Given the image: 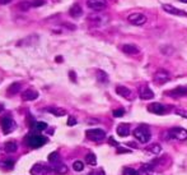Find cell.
I'll return each mask as SVG.
<instances>
[{
    "mask_svg": "<svg viewBox=\"0 0 187 175\" xmlns=\"http://www.w3.org/2000/svg\"><path fill=\"white\" fill-rule=\"evenodd\" d=\"M132 134H134V137H135V139H137L140 143H148L152 138V134H150V132H149V129L146 127H144V125L137 127L135 130H134Z\"/></svg>",
    "mask_w": 187,
    "mask_h": 175,
    "instance_id": "cell-1",
    "label": "cell"
},
{
    "mask_svg": "<svg viewBox=\"0 0 187 175\" xmlns=\"http://www.w3.org/2000/svg\"><path fill=\"white\" fill-rule=\"evenodd\" d=\"M47 142V138L44 135H40V134H32L27 138V145L32 148H40L42 147L45 143Z\"/></svg>",
    "mask_w": 187,
    "mask_h": 175,
    "instance_id": "cell-2",
    "label": "cell"
},
{
    "mask_svg": "<svg viewBox=\"0 0 187 175\" xmlns=\"http://www.w3.org/2000/svg\"><path fill=\"white\" fill-rule=\"evenodd\" d=\"M87 134V138L90 141H94V142H98V141H102L106 137V132L103 129H89L85 132Z\"/></svg>",
    "mask_w": 187,
    "mask_h": 175,
    "instance_id": "cell-3",
    "label": "cell"
},
{
    "mask_svg": "<svg viewBox=\"0 0 187 175\" xmlns=\"http://www.w3.org/2000/svg\"><path fill=\"white\" fill-rule=\"evenodd\" d=\"M0 125H2V129H3V132L5 134L13 132V130L15 129V122L9 116L2 118V120H0Z\"/></svg>",
    "mask_w": 187,
    "mask_h": 175,
    "instance_id": "cell-4",
    "label": "cell"
},
{
    "mask_svg": "<svg viewBox=\"0 0 187 175\" xmlns=\"http://www.w3.org/2000/svg\"><path fill=\"white\" fill-rule=\"evenodd\" d=\"M169 138L178 139V141H186L187 139V130L183 128H172L168 132Z\"/></svg>",
    "mask_w": 187,
    "mask_h": 175,
    "instance_id": "cell-5",
    "label": "cell"
},
{
    "mask_svg": "<svg viewBox=\"0 0 187 175\" xmlns=\"http://www.w3.org/2000/svg\"><path fill=\"white\" fill-rule=\"evenodd\" d=\"M127 21L130 22L131 24H135V26H143L146 23L148 18L145 17L144 14L141 13H131L129 17H127Z\"/></svg>",
    "mask_w": 187,
    "mask_h": 175,
    "instance_id": "cell-6",
    "label": "cell"
},
{
    "mask_svg": "<svg viewBox=\"0 0 187 175\" xmlns=\"http://www.w3.org/2000/svg\"><path fill=\"white\" fill-rule=\"evenodd\" d=\"M167 110H168V107L159 102H152L148 106V111L152 114H155V115H163V114L167 113Z\"/></svg>",
    "mask_w": 187,
    "mask_h": 175,
    "instance_id": "cell-7",
    "label": "cell"
},
{
    "mask_svg": "<svg viewBox=\"0 0 187 175\" xmlns=\"http://www.w3.org/2000/svg\"><path fill=\"white\" fill-rule=\"evenodd\" d=\"M52 170L51 167L44 165V164H36V165L32 166L31 169V174L32 175H46Z\"/></svg>",
    "mask_w": 187,
    "mask_h": 175,
    "instance_id": "cell-8",
    "label": "cell"
},
{
    "mask_svg": "<svg viewBox=\"0 0 187 175\" xmlns=\"http://www.w3.org/2000/svg\"><path fill=\"white\" fill-rule=\"evenodd\" d=\"M169 79H170V75L167 70H164V69H159L158 72L154 74V81H155L158 84L165 83V82H168Z\"/></svg>",
    "mask_w": 187,
    "mask_h": 175,
    "instance_id": "cell-9",
    "label": "cell"
},
{
    "mask_svg": "<svg viewBox=\"0 0 187 175\" xmlns=\"http://www.w3.org/2000/svg\"><path fill=\"white\" fill-rule=\"evenodd\" d=\"M162 8H163L164 12H167V13H169V14L178 15V17H187V13H186V12H183V10H181V9H178V8L172 7L170 4H163Z\"/></svg>",
    "mask_w": 187,
    "mask_h": 175,
    "instance_id": "cell-10",
    "label": "cell"
},
{
    "mask_svg": "<svg viewBox=\"0 0 187 175\" xmlns=\"http://www.w3.org/2000/svg\"><path fill=\"white\" fill-rule=\"evenodd\" d=\"M87 7L92 10H102L107 7L106 0H88Z\"/></svg>",
    "mask_w": 187,
    "mask_h": 175,
    "instance_id": "cell-11",
    "label": "cell"
},
{
    "mask_svg": "<svg viewBox=\"0 0 187 175\" xmlns=\"http://www.w3.org/2000/svg\"><path fill=\"white\" fill-rule=\"evenodd\" d=\"M139 96H140L141 100H152L154 97V94L148 86H143L139 90Z\"/></svg>",
    "mask_w": 187,
    "mask_h": 175,
    "instance_id": "cell-12",
    "label": "cell"
},
{
    "mask_svg": "<svg viewBox=\"0 0 187 175\" xmlns=\"http://www.w3.org/2000/svg\"><path fill=\"white\" fill-rule=\"evenodd\" d=\"M52 170L55 171L56 174H59V175H65V174H68V171H69V169H68V166L65 165V164H62V162H60V161H57V162H53L52 164Z\"/></svg>",
    "mask_w": 187,
    "mask_h": 175,
    "instance_id": "cell-13",
    "label": "cell"
},
{
    "mask_svg": "<svg viewBox=\"0 0 187 175\" xmlns=\"http://www.w3.org/2000/svg\"><path fill=\"white\" fill-rule=\"evenodd\" d=\"M122 51L127 55H136V54L140 52V49L136 45H131V43H126V45L122 46Z\"/></svg>",
    "mask_w": 187,
    "mask_h": 175,
    "instance_id": "cell-14",
    "label": "cell"
},
{
    "mask_svg": "<svg viewBox=\"0 0 187 175\" xmlns=\"http://www.w3.org/2000/svg\"><path fill=\"white\" fill-rule=\"evenodd\" d=\"M38 97V92H36L33 90H27L22 94V100L24 101H33Z\"/></svg>",
    "mask_w": 187,
    "mask_h": 175,
    "instance_id": "cell-15",
    "label": "cell"
},
{
    "mask_svg": "<svg viewBox=\"0 0 187 175\" xmlns=\"http://www.w3.org/2000/svg\"><path fill=\"white\" fill-rule=\"evenodd\" d=\"M167 95H168V96H172V97L185 96V95H187V87H177V88L169 91Z\"/></svg>",
    "mask_w": 187,
    "mask_h": 175,
    "instance_id": "cell-16",
    "label": "cell"
},
{
    "mask_svg": "<svg viewBox=\"0 0 187 175\" xmlns=\"http://www.w3.org/2000/svg\"><path fill=\"white\" fill-rule=\"evenodd\" d=\"M153 173H154V165H152V164H144L139 169V174L140 175H153Z\"/></svg>",
    "mask_w": 187,
    "mask_h": 175,
    "instance_id": "cell-17",
    "label": "cell"
},
{
    "mask_svg": "<svg viewBox=\"0 0 187 175\" xmlns=\"http://www.w3.org/2000/svg\"><path fill=\"white\" fill-rule=\"evenodd\" d=\"M116 92L119 94L121 97H125V98H131V96H132V92H131V90H129L127 87H125V86H119L116 88Z\"/></svg>",
    "mask_w": 187,
    "mask_h": 175,
    "instance_id": "cell-18",
    "label": "cell"
},
{
    "mask_svg": "<svg viewBox=\"0 0 187 175\" xmlns=\"http://www.w3.org/2000/svg\"><path fill=\"white\" fill-rule=\"evenodd\" d=\"M116 132H117V134H119L120 137H127V135L130 134V127H129V124H120L119 127H117Z\"/></svg>",
    "mask_w": 187,
    "mask_h": 175,
    "instance_id": "cell-19",
    "label": "cell"
},
{
    "mask_svg": "<svg viewBox=\"0 0 187 175\" xmlns=\"http://www.w3.org/2000/svg\"><path fill=\"white\" fill-rule=\"evenodd\" d=\"M82 13H83V10H82V7H80L79 4H74L73 7L70 8V10H69V14H70L73 18L80 17V15H82Z\"/></svg>",
    "mask_w": 187,
    "mask_h": 175,
    "instance_id": "cell-20",
    "label": "cell"
},
{
    "mask_svg": "<svg viewBox=\"0 0 187 175\" xmlns=\"http://www.w3.org/2000/svg\"><path fill=\"white\" fill-rule=\"evenodd\" d=\"M17 8L20 10V12H28V10L32 8V2H27V0H22L17 4Z\"/></svg>",
    "mask_w": 187,
    "mask_h": 175,
    "instance_id": "cell-21",
    "label": "cell"
},
{
    "mask_svg": "<svg viewBox=\"0 0 187 175\" xmlns=\"http://www.w3.org/2000/svg\"><path fill=\"white\" fill-rule=\"evenodd\" d=\"M95 75H97V79L101 83H108V75H107V73L103 72V70H97Z\"/></svg>",
    "mask_w": 187,
    "mask_h": 175,
    "instance_id": "cell-22",
    "label": "cell"
},
{
    "mask_svg": "<svg viewBox=\"0 0 187 175\" xmlns=\"http://www.w3.org/2000/svg\"><path fill=\"white\" fill-rule=\"evenodd\" d=\"M19 91H20V83H18V82H14V83H12L8 87V94L9 95H15Z\"/></svg>",
    "mask_w": 187,
    "mask_h": 175,
    "instance_id": "cell-23",
    "label": "cell"
},
{
    "mask_svg": "<svg viewBox=\"0 0 187 175\" xmlns=\"http://www.w3.org/2000/svg\"><path fill=\"white\" fill-rule=\"evenodd\" d=\"M85 162L88 164V165H97V157H95V155L93 154V152H89V154H87V156H85Z\"/></svg>",
    "mask_w": 187,
    "mask_h": 175,
    "instance_id": "cell-24",
    "label": "cell"
},
{
    "mask_svg": "<svg viewBox=\"0 0 187 175\" xmlns=\"http://www.w3.org/2000/svg\"><path fill=\"white\" fill-rule=\"evenodd\" d=\"M160 151H162V147L155 143L146 147V152H149V154H152V155H158V154H160Z\"/></svg>",
    "mask_w": 187,
    "mask_h": 175,
    "instance_id": "cell-25",
    "label": "cell"
},
{
    "mask_svg": "<svg viewBox=\"0 0 187 175\" xmlns=\"http://www.w3.org/2000/svg\"><path fill=\"white\" fill-rule=\"evenodd\" d=\"M5 150H7L8 152H14V151H17V150H18L17 142H14V141L7 142V143H5Z\"/></svg>",
    "mask_w": 187,
    "mask_h": 175,
    "instance_id": "cell-26",
    "label": "cell"
},
{
    "mask_svg": "<svg viewBox=\"0 0 187 175\" xmlns=\"http://www.w3.org/2000/svg\"><path fill=\"white\" fill-rule=\"evenodd\" d=\"M47 128V124L44 123V122H36L32 124V129L33 130H37V132H41V130H45Z\"/></svg>",
    "mask_w": 187,
    "mask_h": 175,
    "instance_id": "cell-27",
    "label": "cell"
},
{
    "mask_svg": "<svg viewBox=\"0 0 187 175\" xmlns=\"http://www.w3.org/2000/svg\"><path fill=\"white\" fill-rule=\"evenodd\" d=\"M173 51H174V49L172 46H169V45H165V46L160 47V52H162L163 55H172Z\"/></svg>",
    "mask_w": 187,
    "mask_h": 175,
    "instance_id": "cell-28",
    "label": "cell"
},
{
    "mask_svg": "<svg viewBox=\"0 0 187 175\" xmlns=\"http://www.w3.org/2000/svg\"><path fill=\"white\" fill-rule=\"evenodd\" d=\"M49 111H51L53 115H56V116H64L66 114V111L64 110V109H57V107H51V109H49Z\"/></svg>",
    "mask_w": 187,
    "mask_h": 175,
    "instance_id": "cell-29",
    "label": "cell"
},
{
    "mask_svg": "<svg viewBox=\"0 0 187 175\" xmlns=\"http://www.w3.org/2000/svg\"><path fill=\"white\" fill-rule=\"evenodd\" d=\"M73 169H74L75 171H82L83 169H84V164H83L82 161H74Z\"/></svg>",
    "mask_w": 187,
    "mask_h": 175,
    "instance_id": "cell-30",
    "label": "cell"
},
{
    "mask_svg": "<svg viewBox=\"0 0 187 175\" xmlns=\"http://www.w3.org/2000/svg\"><path fill=\"white\" fill-rule=\"evenodd\" d=\"M124 175H140V174H139V170H135V169L125 167L124 169Z\"/></svg>",
    "mask_w": 187,
    "mask_h": 175,
    "instance_id": "cell-31",
    "label": "cell"
},
{
    "mask_svg": "<svg viewBox=\"0 0 187 175\" xmlns=\"http://www.w3.org/2000/svg\"><path fill=\"white\" fill-rule=\"evenodd\" d=\"M59 160H60V156H59L57 152H52V154H50V155H49V161H50L51 164L57 162Z\"/></svg>",
    "mask_w": 187,
    "mask_h": 175,
    "instance_id": "cell-32",
    "label": "cell"
},
{
    "mask_svg": "<svg viewBox=\"0 0 187 175\" xmlns=\"http://www.w3.org/2000/svg\"><path fill=\"white\" fill-rule=\"evenodd\" d=\"M112 115H113L115 118H121L125 115V110L124 109H116V110L112 111Z\"/></svg>",
    "mask_w": 187,
    "mask_h": 175,
    "instance_id": "cell-33",
    "label": "cell"
},
{
    "mask_svg": "<svg viewBox=\"0 0 187 175\" xmlns=\"http://www.w3.org/2000/svg\"><path fill=\"white\" fill-rule=\"evenodd\" d=\"M44 4H45V0H33V2H32V7L37 8V7H41V5H44Z\"/></svg>",
    "mask_w": 187,
    "mask_h": 175,
    "instance_id": "cell-34",
    "label": "cell"
},
{
    "mask_svg": "<svg viewBox=\"0 0 187 175\" xmlns=\"http://www.w3.org/2000/svg\"><path fill=\"white\" fill-rule=\"evenodd\" d=\"M130 150L129 148H125V147H119L117 148V154H130Z\"/></svg>",
    "mask_w": 187,
    "mask_h": 175,
    "instance_id": "cell-35",
    "label": "cell"
},
{
    "mask_svg": "<svg viewBox=\"0 0 187 175\" xmlns=\"http://www.w3.org/2000/svg\"><path fill=\"white\" fill-rule=\"evenodd\" d=\"M176 114H177V115H179V116H182V118H186V119H187V111H186V110H179V109H177V110H176Z\"/></svg>",
    "mask_w": 187,
    "mask_h": 175,
    "instance_id": "cell-36",
    "label": "cell"
},
{
    "mask_svg": "<svg viewBox=\"0 0 187 175\" xmlns=\"http://www.w3.org/2000/svg\"><path fill=\"white\" fill-rule=\"evenodd\" d=\"M77 124V120H75V118H73V116H69V119H68V125L69 127H73V125H75Z\"/></svg>",
    "mask_w": 187,
    "mask_h": 175,
    "instance_id": "cell-37",
    "label": "cell"
},
{
    "mask_svg": "<svg viewBox=\"0 0 187 175\" xmlns=\"http://www.w3.org/2000/svg\"><path fill=\"white\" fill-rule=\"evenodd\" d=\"M4 164H5V167H7V169H12L14 166V161H7Z\"/></svg>",
    "mask_w": 187,
    "mask_h": 175,
    "instance_id": "cell-38",
    "label": "cell"
},
{
    "mask_svg": "<svg viewBox=\"0 0 187 175\" xmlns=\"http://www.w3.org/2000/svg\"><path fill=\"white\" fill-rule=\"evenodd\" d=\"M88 175H104V171H103V170H97V171H92V173H89Z\"/></svg>",
    "mask_w": 187,
    "mask_h": 175,
    "instance_id": "cell-39",
    "label": "cell"
},
{
    "mask_svg": "<svg viewBox=\"0 0 187 175\" xmlns=\"http://www.w3.org/2000/svg\"><path fill=\"white\" fill-rule=\"evenodd\" d=\"M9 3H12V0H0V5H5Z\"/></svg>",
    "mask_w": 187,
    "mask_h": 175,
    "instance_id": "cell-40",
    "label": "cell"
},
{
    "mask_svg": "<svg viewBox=\"0 0 187 175\" xmlns=\"http://www.w3.org/2000/svg\"><path fill=\"white\" fill-rule=\"evenodd\" d=\"M64 26L68 27V28H70V30H75V26H73V24H69V23H64Z\"/></svg>",
    "mask_w": 187,
    "mask_h": 175,
    "instance_id": "cell-41",
    "label": "cell"
},
{
    "mask_svg": "<svg viewBox=\"0 0 187 175\" xmlns=\"http://www.w3.org/2000/svg\"><path fill=\"white\" fill-rule=\"evenodd\" d=\"M69 75H70L71 81H75V73H74V72H70V73H69Z\"/></svg>",
    "mask_w": 187,
    "mask_h": 175,
    "instance_id": "cell-42",
    "label": "cell"
},
{
    "mask_svg": "<svg viewBox=\"0 0 187 175\" xmlns=\"http://www.w3.org/2000/svg\"><path fill=\"white\" fill-rule=\"evenodd\" d=\"M110 142H111V145H112V146H117V142L113 141V138H110Z\"/></svg>",
    "mask_w": 187,
    "mask_h": 175,
    "instance_id": "cell-43",
    "label": "cell"
},
{
    "mask_svg": "<svg viewBox=\"0 0 187 175\" xmlns=\"http://www.w3.org/2000/svg\"><path fill=\"white\" fill-rule=\"evenodd\" d=\"M56 62H59V63H61V56H57V58H56Z\"/></svg>",
    "mask_w": 187,
    "mask_h": 175,
    "instance_id": "cell-44",
    "label": "cell"
},
{
    "mask_svg": "<svg viewBox=\"0 0 187 175\" xmlns=\"http://www.w3.org/2000/svg\"><path fill=\"white\" fill-rule=\"evenodd\" d=\"M178 2H181V3H186V4H187V0H178Z\"/></svg>",
    "mask_w": 187,
    "mask_h": 175,
    "instance_id": "cell-45",
    "label": "cell"
},
{
    "mask_svg": "<svg viewBox=\"0 0 187 175\" xmlns=\"http://www.w3.org/2000/svg\"><path fill=\"white\" fill-rule=\"evenodd\" d=\"M3 110V105H0V111H2Z\"/></svg>",
    "mask_w": 187,
    "mask_h": 175,
    "instance_id": "cell-46",
    "label": "cell"
}]
</instances>
